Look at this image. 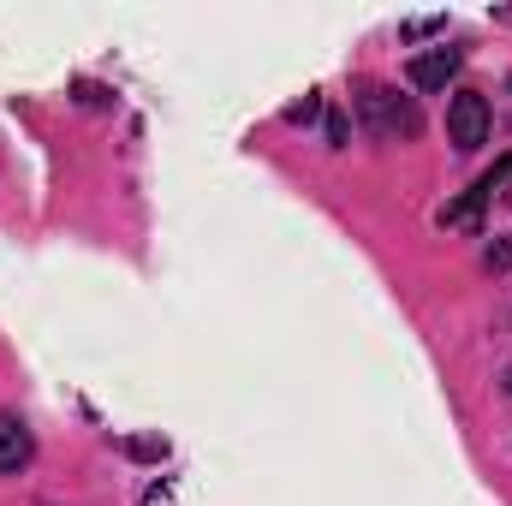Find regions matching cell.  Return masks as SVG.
<instances>
[{"mask_svg":"<svg viewBox=\"0 0 512 506\" xmlns=\"http://www.w3.org/2000/svg\"><path fill=\"white\" fill-rule=\"evenodd\" d=\"M358 114H364V126L376 131V137H417L423 131V114H417V102L411 96H399L393 84H358Z\"/></svg>","mask_w":512,"mask_h":506,"instance_id":"1","label":"cell"},{"mask_svg":"<svg viewBox=\"0 0 512 506\" xmlns=\"http://www.w3.org/2000/svg\"><path fill=\"white\" fill-rule=\"evenodd\" d=\"M489 126H495L489 96H483V90H453V102H447V143L471 155V149L489 143Z\"/></svg>","mask_w":512,"mask_h":506,"instance_id":"2","label":"cell"},{"mask_svg":"<svg viewBox=\"0 0 512 506\" xmlns=\"http://www.w3.org/2000/svg\"><path fill=\"white\" fill-rule=\"evenodd\" d=\"M507 179H512V155H507V161H495V167H489V173H483L465 197H459V203H447V209H441V227H465V233H477V227H483L489 197H495Z\"/></svg>","mask_w":512,"mask_h":506,"instance_id":"3","label":"cell"},{"mask_svg":"<svg viewBox=\"0 0 512 506\" xmlns=\"http://www.w3.org/2000/svg\"><path fill=\"white\" fill-rule=\"evenodd\" d=\"M459 66H465V48H429V54H417V60L405 66V78H411V90L435 96V90H447V84L459 78Z\"/></svg>","mask_w":512,"mask_h":506,"instance_id":"4","label":"cell"},{"mask_svg":"<svg viewBox=\"0 0 512 506\" xmlns=\"http://www.w3.org/2000/svg\"><path fill=\"white\" fill-rule=\"evenodd\" d=\"M36 459V435L18 411H0V477H18Z\"/></svg>","mask_w":512,"mask_h":506,"instance_id":"5","label":"cell"},{"mask_svg":"<svg viewBox=\"0 0 512 506\" xmlns=\"http://www.w3.org/2000/svg\"><path fill=\"white\" fill-rule=\"evenodd\" d=\"M441 24H447V18H411V24H405V36H435Z\"/></svg>","mask_w":512,"mask_h":506,"instance_id":"6","label":"cell"},{"mask_svg":"<svg viewBox=\"0 0 512 506\" xmlns=\"http://www.w3.org/2000/svg\"><path fill=\"white\" fill-rule=\"evenodd\" d=\"M328 143L346 149V114H328Z\"/></svg>","mask_w":512,"mask_h":506,"instance_id":"7","label":"cell"},{"mask_svg":"<svg viewBox=\"0 0 512 506\" xmlns=\"http://www.w3.org/2000/svg\"><path fill=\"white\" fill-rule=\"evenodd\" d=\"M131 453H137V459H161V453H167V441H131Z\"/></svg>","mask_w":512,"mask_h":506,"instance_id":"8","label":"cell"},{"mask_svg":"<svg viewBox=\"0 0 512 506\" xmlns=\"http://www.w3.org/2000/svg\"><path fill=\"white\" fill-rule=\"evenodd\" d=\"M507 387H512V381H507Z\"/></svg>","mask_w":512,"mask_h":506,"instance_id":"9","label":"cell"}]
</instances>
